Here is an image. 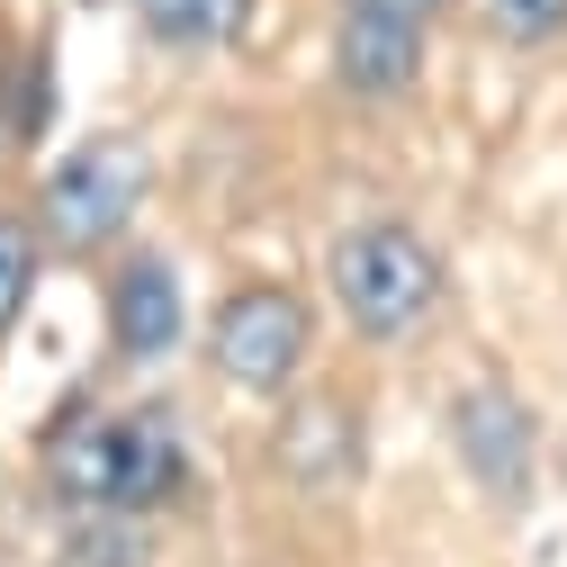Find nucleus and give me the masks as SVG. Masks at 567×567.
Segmentation results:
<instances>
[{
	"label": "nucleus",
	"instance_id": "1a4fd4ad",
	"mask_svg": "<svg viewBox=\"0 0 567 567\" xmlns=\"http://www.w3.org/2000/svg\"><path fill=\"white\" fill-rule=\"evenodd\" d=\"M135 37L163 45V54H226L252 28V0H126Z\"/></svg>",
	"mask_w": 567,
	"mask_h": 567
},
{
	"label": "nucleus",
	"instance_id": "9b49d317",
	"mask_svg": "<svg viewBox=\"0 0 567 567\" xmlns=\"http://www.w3.org/2000/svg\"><path fill=\"white\" fill-rule=\"evenodd\" d=\"M37 279H45V235H37V217L0 207V342L19 333V316H28V298H37Z\"/></svg>",
	"mask_w": 567,
	"mask_h": 567
},
{
	"label": "nucleus",
	"instance_id": "f257e3e1",
	"mask_svg": "<svg viewBox=\"0 0 567 567\" xmlns=\"http://www.w3.org/2000/svg\"><path fill=\"white\" fill-rule=\"evenodd\" d=\"M45 495L63 514H126L154 523L189 505V442L163 405H100L45 442Z\"/></svg>",
	"mask_w": 567,
	"mask_h": 567
},
{
	"label": "nucleus",
	"instance_id": "9d476101",
	"mask_svg": "<svg viewBox=\"0 0 567 567\" xmlns=\"http://www.w3.org/2000/svg\"><path fill=\"white\" fill-rule=\"evenodd\" d=\"M45 567H154V523H126V514H63Z\"/></svg>",
	"mask_w": 567,
	"mask_h": 567
},
{
	"label": "nucleus",
	"instance_id": "7ed1b4c3",
	"mask_svg": "<svg viewBox=\"0 0 567 567\" xmlns=\"http://www.w3.org/2000/svg\"><path fill=\"white\" fill-rule=\"evenodd\" d=\"M154 189L145 135H82L73 154H54L37 172V235L63 261H100L135 235V207Z\"/></svg>",
	"mask_w": 567,
	"mask_h": 567
},
{
	"label": "nucleus",
	"instance_id": "39448f33",
	"mask_svg": "<svg viewBox=\"0 0 567 567\" xmlns=\"http://www.w3.org/2000/svg\"><path fill=\"white\" fill-rule=\"evenodd\" d=\"M451 19V0H333V45L324 73L351 109H396L423 82L433 28Z\"/></svg>",
	"mask_w": 567,
	"mask_h": 567
},
{
	"label": "nucleus",
	"instance_id": "ddd939ff",
	"mask_svg": "<svg viewBox=\"0 0 567 567\" xmlns=\"http://www.w3.org/2000/svg\"><path fill=\"white\" fill-rule=\"evenodd\" d=\"M45 54L28 45L19 63H10V100H0V145H10V154H28L37 145V135H45Z\"/></svg>",
	"mask_w": 567,
	"mask_h": 567
},
{
	"label": "nucleus",
	"instance_id": "f8f14e48",
	"mask_svg": "<svg viewBox=\"0 0 567 567\" xmlns=\"http://www.w3.org/2000/svg\"><path fill=\"white\" fill-rule=\"evenodd\" d=\"M468 19H477V37H486V45L532 54V45L567 37V0H468Z\"/></svg>",
	"mask_w": 567,
	"mask_h": 567
},
{
	"label": "nucleus",
	"instance_id": "0eeeda50",
	"mask_svg": "<svg viewBox=\"0 0 567 567\" xmlns=\"http://www.w3.org/2000/svg\"><path fill=\"white\" fill-rule=\"evenodd\" d=\"M189 333V298H181V270L172 252H117L109 270V351L126 370H154L172 361Z\"/></svg>",
	"mask_w": 567,
	"mask_h": 567
},
{
	"label": "nucleus",
	"instance_id": "423d86ee",
	"mask_svg": "<svg viewBox=\"0 0 567 567\" xmlns=\"http://www.w3.org/2000/svg\"><path fill=\"white\" fill-rule=\"evenodd\" d=\"M442 433H451L460 477L486 505H532V486H540V414L523 405L514 379H468L451 396V414H442Z\"/></svg>",
	"mask_w": 567,
	"mask_h": 567
},
{
	"label": "nucleus",
	"instance_id": "f03ea898",
	"mask_svg": "<svg viewBox=\"0 0 567 567\" xmlns=\"http://www.w3.org/2000/svg\"><path fill=\"white\" fill-rule=\"evenodd\" d=\"M324 298L333 316L361 333L370 351H396V342H423L451 307V261L442 244L405 226V217H361L324 244Z\"/></svg>",
	"mask_w": 567,
	"mask_h": 567
},
{
	"label": "nucleus",
	"instance_id": "6e6552de",
	"mask_svg": "<svg viewBox=\"0 0 567 567\" xmlns=\"http://www.w3.org/2000/svg\"><path fill=\"white\" fill-rule=\"evenodd\" d=\"M279 477L298 495H342L361 477V405L342 396H307L289 423H279Z\"/></svg>",
	"mask_w": 567,
	"mask_h": 567
},
{
	"label": "nucleus",
	"instance_id": "20e7f679",
	"mask_svg": "<svg viewBox=\"0 0 567 567\" xmlns=\"http://www.w3.org/2000/svg\"><path fill=\"white\" fill-rule=\"evenodd\" d=\"M207 370H217L235 396H298L316 370V307L289 289V279H244L207 307Z\"/></svg>",
	"mask_w": 567,
	"mask_h": 567
}]
</instances>
